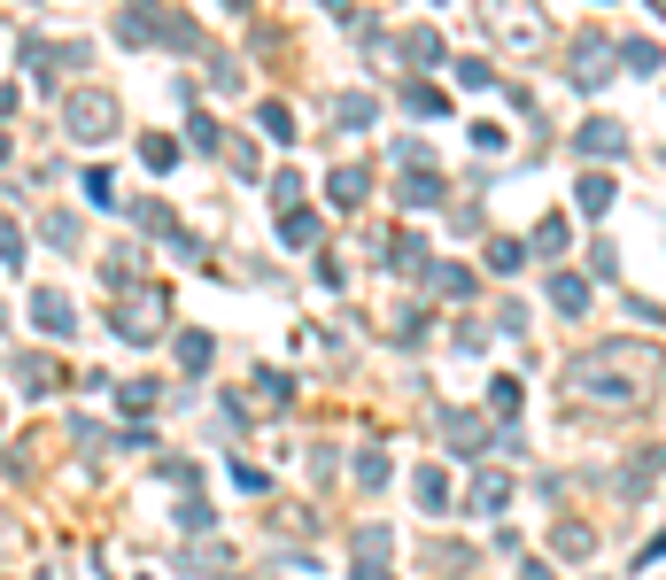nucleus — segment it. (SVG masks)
Here are the masks:
<instances>
[{
  "mask_svg": "<svg viewBox=\"0 0 666 580\" xmlns=\"http://www.w3.org/2000/svg\"><path fill=\"white\" fill-rule=\"evenodd\" d=\"M117 39H125V47H178V55H186V47H194V23L170 16V8H156V0H133V8L117 16Z\"/></svg>",
  "mask_w": 666,
  "mask_h": 580,
  "instance_id": "obj_2",
  "label": "nucleus"
},
{
  "mask_svg": "<svg viewBox=\"0 0 666 580\" xmlns=\"http://www.w3.org/2000/svg\"><path fill=\"white\" fill-rule=\"evenodd\" d=\"M489 23H497L503 39H519V47H535V39H542V16H535L527 0H489Z\"/></svg>",
  "mask_w": 666,
  "mask_h": 580,
  "instance_id": "obj_4",
  "label": "nucleus"
},
{
  "mask_svg": "<svg viewBox=\"0 0 666 580\" xmlns=\"http://www.w3.org/2000/svg\"><path fill=\"white\" fill-rule=\"evenodd\" d=\"M47 240H55V248H70V256H78V217H62V209H55V217H47Z\"/></svg>",
  "mask_w": 666,
  "mask_h": 580,
  "instance_id": "obj_21",
  "label": "nucleus"
},
{
  "mask_svg": "<svg viewBox=\"0 0 666 580\" xmlns=\"http://www.w3.org/2000/svg\"><path fill=\"white\" fill-rule=\"evenodd\" d=\"M0 256H8V264L23 256V233H16V225H0Z\"/></svg>",
  "mask_w": 666,
  "mask_h": 580,
  "instance_id": "obj_27",
  "label": "nucleus"
},
{
  "mask_svg": "<svg viewBox=\"0 0 666 580\" xmlns=\"http://www.w3.org/2000/svg\"><path fill=\"white\" fill-rule=\"evenodd\" d=\"M419 503H427V511H450V480H442V472H419Z\"/></svg>",
  "mask_w": 666,
  "mask_h": 580,
  "instance_id": "obj_18",
  "label": "nucleus"
},
{
  "mask_svg": "<svg viewBox=\"0 0 666 580\" xmlns=\"http://www.w3.org/2000/svg\"><path fill=\"white\" fill-rule=\"evenodd\" d=\"M272 140H295V117H287V101H264V117H256Z\"/></svg>",
  "mask_w": 666,
  "mask_h": 580,
  "instance_id": "obj_15",
  "label": "nucleus"
},
{
  "mask_svg": "<svg viewBox=\"0 0 666 580\" xmlns=\"http://www.w3.org/2000/svg\"><path fill=\"white\" fill-rule=\"evenodd\" d=\"M333 117H341V125H372V101H364V94H341Z\"/></svg>",
  "mask_w": 666,
  "mask_h": 580,
  "instance_id": "obj_19",
  "label": "nucleus"
},
{
  "mask_svg": "<svg viewBox=\"0 0 666 580\" xmlns=\"http://www.w3.org/2000/svg\"><path fill=\"white\" fill-rule=\"evenodd\" d=\"M16 372H23V395H47V387H55V364H47V356H23Z\"/></svg>",
  "mask_w": 666,
  "mask_h": 580,
  "instance_id": "obj_14",
  "label": "nucleus"
},
{
  "mask_svg": "<svg viewBox=\"0 0 666 580\" xmlns=\"http://www.w3.org/2000/svg\"><path fill=\"white\" fill-rule=\"evenodd\" d=\"M620 364H628V348H597V356H581V364L566 372V395H589V403H636L644 380L620 372Z\"/></svg>",
  "mask_w": 666,
  "mask_h": 580,
  "instance_id": "obj_1",
  "label": "nucleus"
},
{
  "mask_svg": "<svg viewBox=\"0 0 666 580\" xmlns=\"http://www.w3.org/2000/svg\"><path fill=\"white\" fill-rule=\"evenodd\" d=\"M473 503H481V511H503V503H511V488H503L497 472H489V480H481V488H473Z\"/></svg>",
  "mask_w": 666,
  "mask_h": 580,
  "instance_id": "obj_22",
  "label": "nucleus"
},
{
  "mask_svg": "<svg viewBox=\"0 0 666 580\" xmlns=\"http://www.w3.org/2000/svg\"><path fill=\"white\" fill-rule=\"evenodd\" d=\"M519 256H527L519 240H497V248H489V264H497V272H519Z\"/></svg>",
  "mask_w": 666,
  "mask_h": 580,
  "instance_id": "obj_24",
  "label": "nucleus"
},
{
  "mask_svg": "<svg viewBox=\"0 0 666 580\" xmlns=\"http://www.w3.org/2000/svg\"><path fill=\"white\" fill-rule=\"evenodd\" d=\"M319 8H333V16H341V8H349V0H319Z\"/></svg>",
  "mask_w": 666,
  "mask_h": 580,
  "instance_id": "obj_29",
  "label": "nucleus"
},
{
  "mask_svg": "<svg viewBox=\"0 0 666 580\" xmlns=\"http://www.w3.org/2000/svg\"><path fill=\"white\" fill-rule=\"evenodd\" d=\"M519 580H550V573H542V566H527V573H519Z\"/></svg>",
  "mask_w": 666,
  "mask_h": 580,
  "instance_id": "obj_28",
  "label": "nucleus"
},
{
  "mask_svg": "<svg viewBox=\"0 0 666 580\" xmlns=\"http://www.w3.org/2000/svg\"><path fill=\"white\" fill-rule=\"evenodd\" d=\"M0 163H8V132H0Z\"/></svg>",
  "mask_w": 666,
  "mask_h": 580,
  "instance_id": "obj_30",
  "label": "nucleus"
},
{
  "mask_svg": "<svg viewBox=\"0 0 666 580\" xmlns=\"http://www.w3.org/2000/svg\"><path fill=\"white\" fill-rule=\"evenodd\" d=\"M581 209H589V217H605V209H613V178H597V170H589V178H581Z\"/></svg>",
  "mask_w": 666,
  "mask_h": 580,
  "instance_id": "obj_13",
  "label": "nucleus"
},
{
  "mask_svg": "<svg viewBox=\"0 0 666 580\" xmlns=\"http://www.w3.org/2000/svg\"><path fill=\"white\" fill-rule=\"evenodd\" d=\"M605 78H613L605 47H597V39H581V47H574V86H605Z\"/></svg>",
  "mask_w": 666,
  "mask_h": 580,
  "instance_id": "obj_6",
  "label": "nucleus"
},
{
  "mask_svg": "<svg viewBox=\"0 0 666 580\" xmlns=\"http://www.w3.org/2000/svg\"><path fill=\"white\" fill-rule=\"evenodd\" d=\"M280 233H287V240H295V248H303V240H311V233H319V217H311V209H287V217H280Z\"/></svg>",
  "mask_w": 666,
  "mask_h": 580,
  "instance_id": "obj_20",
  "label": "nucleus"
},
{
  "mask_svg": "<svg viewBox=\"0 0 666 580\" xmlns=\"http://www.w3.org/2000/svg\"><path fill=\"white\" fill-rule=\"evenodd\" d=\"M395 194H403L411 209H434V201H442V178H427V170H419V178H403Z\"/></svg>",
  "mask_w": 666,
  "mask_h": 580,
  "instance_id": "obj_10",
  "label": "nucleus"
},
{
  "mask_svg": "<svg viewBox=\"0 0 666 580\" xmlns=\"http://www.w3.org/2000/svg\"><path fill=\"white\" fill-rule=\"evenodd\" d=\"M225 8H248V0H225Z\"/></svg>",
  "mask_w": 666,
  "mask_h": 580,
  "instance_id": "obj_31",
  "label": "nucleus"
},
{
  "mask_svg": "<svg viewBox=\"0 0 666 580\" xmlns=\"http://www.w3.org/2000/svg\"><path fill=\"white\" fill-rule=\"evenodd\" d=\"M31 317H39V333H70V302H62V294H39Z\"/></svg>",
  "mask_w": 666,
  "mask_h": 580,
  "instance_id": "obj_11",
  "label": "nucleus"
},
{
  "mask_svg": "<svg viewBox=\"0 0 666 580\" xmlns=\"http://www.w3.org/2000/svg\"><path fill=\"white\" fill-rule=\"evenodd\" d=\"M403 55L434 70V62H442V31H427V23H419V31H403Z\"/></svg>",
  "mask_w": 666,
  "mask_h": 580,
  "instance_id": "obj_9",
  "label": "nucleus"
},
{
  "mask_svg": "<svg viewBox=\"0 0 666 580\" xmlns=\"http://www.w3.org/2000/svg\"><path fill=\"white\" fill-rule=\"evenodd\" d=\"M62 125H70V140H109L117 132V94H101V86H86V94H70V109H62Z\"/></svg>",
  "mask_w": 666,
  "mask_h": 580,
  "instance_id": "obj_3",
  "label": "nucleus"
},
{
  "mask_svg": "<svg viewBox=\"0 0 666 580\" xmlns=\"http://www.w3.org/2000/svg\"><path fill=\"white\" fill-rule=\"evenodd\" d=\"M140 155H148L156 170H170V163H178V147H170V140H140Z\"/></svg>",
  "mask_w": 666,
  "mask_h": 580,
  "instance_id": "obj_26",
  "label": "nucleus"
},
{
  "mask_svg": "<svg viewBox=\"0 0 666 580\" xmlns=\"http://www.w3.org/2000/svg\"><path fill=\"white\" fill-rule=\"evenodd\" d=\"M333 201L356 209V201H364V170H333Z\"/></svg>",
  "mask_w": 666,
  "mask_h": 580,
  "instance_id": "obj_16",
  "label": "nucleus"
},
{
  "mask_svg": "<svg viewBox=\"0 0 666 580\" xmlns=\"http://www.w3.org/2000/svg\"><path fill=\"white\" fill-rule=\"evenodd\" d=\"M550 302H558L566 317H581V309H589V279H574V272H558V279H550Z\"/></svg>",
  "mask_w": 666,
  "mask_h": 580,
  "instance_id": "obj_8",
  "label": "nucleus"
},
{
  "mask_svg": "<svg viewBox=\"0 0 666 580\" xmlns=\"http://www.w3.org/2000/svg\"><path fill=\"white\" fill-rule=\"evenodd\" d=\"M574 147H581V155H628V132H620L613 117H597V125L574 132Z\"/></svg>",
  "mask_w": 666,
  "mask_h": 580,
  "instance_id": "obj_5",
  "label": "nucleus"
},
{
  "mask_svg": "<svg viewBox=\"0 0 666 580\" xmlns=\"http://www.w3.org/2000/svg\"><path fill=\"white\" fill-rule=\"evenodd\" d=\"M356 480H364V488H380V480H388V456H380V449H364V456H356Z\"/></svg>",
  "mask_w": 666,
  "mask_h": 580,
  "instance_id": "obj_23",
  "label": "nucleus"
},
{
  "mask_svg": "<svg viewBox=\"0 0 666 580\" xmlns=\"http://www.w3.org/2000/svg\"><path fill=\"white\" fill-rule=\"evenodd\" d=\"M178 364H194V372H209V333H178Z\"/></svg>",
  "mask_w": 666,
  "mask_h": 580,
  "instance_id": "obj_17",
  "label": "nucleus"
},
{
  "mask_svg": "<svg viewBox=\"0 0 666 580\" xmlns=\"http://www.w3.org/2000/svg\"><path fill=\"white\" fill-rule=\"evenodd\" d=\"M450 449H458V456H481V449H489V426H481L473 411H458V419H450Z\"/></svg>",
  "mask_w": 666,
  "mask_h": 580,
  "instance_id": "obj_7",
  "label": "nucleus"
},
{
  "mask_svg": "<svg viewBox=\"0 0 666 580\" xmlns=\"http://www.w3.org/2000/svg\"><path fill=\"white\" fill-rule=\"evenodd\" d=\"M434 287H442V294H473V272H450V264H442V272H434Z\"/></svg>",
  "mask_w": 666,
  "mask_h": 580,
  "instance_id": "obj_25",
  "label": "nucleus"
},
{
  "mask_svg": "<svg viewBox=\"0 0 666 580\" xmlns=\"http://www.w3.org/2000/svg\"><path fill=\"white\" fill-rule=\"evenodd\" d=\"M620 55H628V70H636V78H652V70H659V39H628Z\"/></svg>",
  "mask_w": 666,
  "mask_h": 580,
  "instance_id": "obj_12",
  "label": "nucleus"
}]
</instances>
